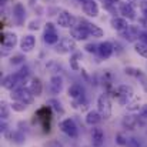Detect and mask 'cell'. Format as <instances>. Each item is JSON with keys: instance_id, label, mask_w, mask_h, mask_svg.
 Segmentation results:
<instances>
[{"instance_id": "1", "label": "cell", "mask_w": 147, "mask_h": 147, "mask_svg": "<svg viewBox=\"0 0 147 147\" xmlns=\"http://www.w3.org/2000/svg\"><path fill=\"white\" fill-rule=\"evenodd\" d=\"M10 96H11V98H13L14 101H22V103H24V104H32L33 100H34V94H33L30 90L24 89V87L14 89Z\"/></svg>"}, {"instance_id": "2", "label": "cell", "mask_w": 147, "mask_h": 147, "mask_svg": "<svg viewBox=\"0 0 147 147\" xmlns=\"http://www.w3.org/2000/svg\"><path fill=\"white\" fill-rule=\"evenodd\" d=\"M97 111L103 119H110L111 116V103L107 94H100L97 98Z\"/></svg>"}, {"instance_id": "3", "label": "cell", "mask_w": 147, "mask_h": 147, "mask_svg": "<svg viewBox=\"0 0 147 147\" xmlns=\"http://www.w3.org/2000/svg\"><path fill=\"white\" fill-rule=\"evenodd\" d=\"M60 129L64 134H67L69 137L71 139H76L77 134H79V130H77V126L74 123V120L71 119H64L61 123H60Z\"/></svg>"}, {"instance_id": "4", "label": "cell", "mask_w": 147, "mask_h": 147, "mask_svg": "<svg viewBox=\"0 0 147 147\" xmlns=\"http://www.w3.org/2000/svg\"><path fill=\"white\" fill-rule=\"evenodd\" d=\"M74 49H76V42L71 37H63V39H60L59 46L56 47V50L60 51V53H71V51H74Z\"/></svg>"}, {"instance_id": "5", "label": "cell", "mask_w": 147, "mask_h": 147, "mask_svg": "<svg viewBox=\"0 0 147 147\" xmlns=\"http://www.w3.org/2000/svg\"><path fill=\"white\" fill-rule=\"evenodd\" d=\"M43 40H45L47 45H56V43H59V42H60L59 34L56 33L54 26H53L51 23H47V24H46V32H45Z\"/></svg>"}, {"instance_id": "6", "label": "cell", "mask_w": 147, "mask_h": 147, "mask_svg": "<svg viewBox=\"0 0 147 147\" xmlns=\"http://www.w3.org/2000/svg\"><path fill=\"white\" fill-rule=\"evenodd\" d=\"M80 26H83L87 32H89V34L90 36H93V37H103V34H104V32L98 27L97 24H94V23H90V22H86V20H80Z\"/></svg>"}, {"instance_id": "7", "label": "cell", "mask_w": 147, "mask_h": 147, "mask_svg": "<svg viewBox=\"0 0 147 147\" xmlns=\"http://www.w3.org/2000/svg\"><path fill=\"white\" fill-rule=\"evenodd\" d=\"M76 22V19L70 14V13H67V11H60L59 13V16H57V24L60 26V27H70V26H74L73 23Z\"/></svg>"}, {"instance_id": "8", "label": "cell", "mask_w": 147, "mask_h": 147, "mask_svg": "<svg viewBox=\"0 0 147 147\" xmlns=\"http://www.w3.org/2000/svg\"><path fill=\"white\" fill-rule=\"evenodd\" d=\"M140 32H139V27L134 26V24H129V27L121 32V36L127 40V42H134L136 39H140Z\"/></svg>"}, {"instance_id": "9", "label": "cell", "mask_w": 147, "mask_h": 147, "mask_svg": "<svg viewBox=\"0 0 147 147\" xmlns=\"http://www.w3.org/2000/svg\"><path fill=\"white\" fill-rule=\"evenodd\" d=\"M126 73L127 74H130V76H134V77H137L139 79V82H140V84L143 86V89H144V92L147 93V76L140 70V69H134V67H127L126 69Z\"/></svg>"}, {"instance_id": "10", "label": "cell", "mask_w": 147, "mask_h": 147, "mask_svg": "<svg viewBox=\"0 0 147 147\" xmlns=\"http://www.w3.org/2000/svg\"><path fill=\"white\" fill-rule=\"evenodd\" d=\"M133 89L130 87V86H126V84H123V86H119L117 87V96L120 98V103H127L130 98L133 97Z\"/></svg>"}, {"instance_id": "11", "label": "cell", "mask_w": 147, "mask_h": 147, "mask_svg": "<svg viewBox=\"0 0 147 147\" xmlns=\"http://www.w3.org/2000/svg\"><path fill=\"white\" fill-rule=\"evenodd\" d=\"M13 17L16 20L17 24H23L24 19H26V9L22 3H16L13 6Z\"/></svg>"}, {"instance_id": "12", "label": "cell", "mask_w": 147, "mask_h": 147, "mask_svg": "<svg viewBox=\"0 0 147 147\" xmlns=\"http://www.w3.org/2000/svg\"><path fill=\"white\" fill-rule=\"evenodd\" d=\"M113 51H114V47H113V45L110 42H103V43L98 45L97 53L101 59H109L113 54Z\"/></svg>"}, {"instance_id": "13", "label": "cell", "mask_w": 147, "mask_h": 147, "mask_svg": "<svg viewBox=\"0 0 147 147\" xmlns=\"http://www.w3.org/2000/svg\"><path fill=\"white\" fill-rule=\"evenodd\" d=\"M34 45H36L34 36L27 34V36H24V37L22 39V42H20V49L23 50L24 53H29V51H32V50L34 49Z\"/></svg>"}, {"instance_id": "14", "label": "cell", "mask_w": 147, "mask_h": 147, "mask_svg": "<svg viewBox=\"0 0 147 147\" xmlns=\"http://www.w3.org/2000/svg\"><path fill=\"white\" fill-rule=\"evenodd\" d=\"M70 36H71V39L82 42V40H86L90 34H89V32H87L83 26H77V27H73V29H71Z\"/></svg>"}, {"instance_id": "15", "label": "cell", "mask_w": 147, "mask_h": 147, "mask_svg": "<svg viewBox=\"0 0 147 147\" xmlns=\"http://www.w3.org/2000/svg\"><path fill=\"white\" fill-rule=\"evenodd\" d=\"M1 45L6 49H13L17 45V36L14 33H3V36H1Z\"/></svg>"}, {"instance_id": "16", "label": "cell", "mask_w": 147, "mask_h": 147, "mask_svg": "<svg viewBox=\"0 0 147 147\" xmlns=\"http://www.w3.org/2000/svg\"><path fill=\"white\" fill-rule=\"evenodd\" d=\"M83 11L87 14V16H92V17H96L98 16V6L94 0H87L86 3H83Z\"/></svg>"}, {"instance_id": "17", "label": "cell", "mask_w": 147, "mask_h": 147, "mask_svg": "<svg viewBox=\"0 0 147 147\" xmlns=\"http://www.w3.org/2000/svg\"><path fill=\"white\" fill-rule=\"evenodd\" d=\"M50 92L53 93V94H59L61 90H63V79L60 77V76H53L51 79H50Z\"/></svg>"}, {"instance_id": "18", "label": "cell", "mask_w": 147, "mask_h": 147, "mask_svg": "<svg viewBox=\"0 0 147 147\" xmlns=\"http://www.w3.org/2000/svg\"><path fill=\"white\" fill-rule=\"evenodd\" d=\"M17 84H19V82H17L16 74H7V76H4L3 80H1V86H3L4 89H7V90H14Z\"/></svg>"}, {"instance_id": "19", "label": "cell", "mask_w": 147, "mask_h": 147, "mask_svg": "<svg viewBox=\"0 0 147 147\" xmlns=\"http://www.w3.org/2000/svg\"><path fill=\"white\" fill-rule=\"evenodd\" d=\"M92 142H93V146L100 147L104 142V131L100 129V127H93L92 130Z\"/></svg>"}, {"instance_id": "20", "label": "cell", "mask_w": 147, "mask_h": 147, "mask_svg": "<svg viewBox=\"0 0 147 147\" xmlns=\"http://www.w3.org/2000/svg\"><path fill=\"white\" fill-rule=\"evenodd\" d=\"M110 24H111V27H113L114 30H117V32H120V33L124 32V30L129 27L127 20L123 19V17H113L111 22H110Z\"/></svg>"}, {"instance_id": "21", "label": "cell", "mask_w": 147, "mask_h": 147, "mask_svg": "<svg viewBox=\"0 0 147 147\" xmlns=\"http://www.w3.org/2000/svg\"><path fill=\"white\" fill-rule=\"evenodd\" d=\"M101 120H103V117L100 116V113L96 111V110L89 111V113H87V116H86V123H87L89 126H97Z\"/></svg>"}, {"instance_id": "22", "label": "cell", "mask_w": 147, "mask_h": 147, "mask_svg": "<svg viewBox=\"0 0 147 147\" xmlns=\"http://www.w3.org/2000/svg\"><path fill=\"white\" fill-rule=\"evenodd\" d=\"M120 13H121L124 17L130 19V20H133V19L136 17V11H134V9L131 7V4H129V3H121V4H120Z\"/></svg>"}, {"instance_id": "23", "label": "cell", "mask_w": 147, "mask_h": 147, "mask_svg": "<svg viewBox=\"0 0 147 147\" xmlns=\"http://www.w3.org/2000/svg\"><path fill=\"white\" fill-rule=\"evenodd\" d=\"M30 92L34 94V96H42V92H43V83L40 79L37 77H33L32 79V83H30Z\"/></svg>"}, {"instance_id": "24", "label": "cell", "mask_w": 147, "mask_h": 147, "mask_svg": "<svg viewBox=\"0 0 147 147\" xmlns=\"http://www.w3.org/2000/svg\"><path fill=\"white\" fill-rule=\"evenodd\" d=\"M83 94H84V90H83V87L80 84H71L69 87V96L71 98L79 100V98L83 97Z\"/></svg>"}, {"instance_id": "25", "label": "cell", "mask_w": 147, "mask_h": 147, "mask_svg": "<svg viewBox=\"0 0 147 147\" xmlns=\"http://www.w3.org/2000/svg\"><path fill=\"white\" fill-rule=\"evenodd\" d=\"M14 74H16V77H17V82H19V83H23V82L29 77V74H30V69H29L27 66H24V67H22L19 71H16Z\"/></svg>"}, {"instance_id": "26", "label": "cell", "mask_w": 147, "mask_h": 147, "mask_svg": "<svg viewBox=\"0 0 147 147\" xmlns=\"http://www.w3.org/2000/svg\"><path fill=\"white\" fill-rule=\"evenodd\" d=\"M123 126L127 127L129 130H134L137 127V119L133 117V116H126L123 119Z\"/></svg>"}, {"instance_id": "27", "label": "cell", "mask_w": 147, "mask_h": 147, "mask_svg": "<svg viewBox=\"0 0 147 147\" xmlns=\"http://www.w3.org/2000/svg\"><path fill=\"white\" fill-rule=\"evenodd\" d=\"M10 109H11V106H9V103H7V101H4V100H3V101L0 103V117H1V120L9 119Z\"/></svg>"}, {"instance_id": "28", "label": "cell", "mask_w": 147, "mask_h": 147, "mask_svg": "<svg viewBox=\"0 0 147 147\" xmlns=\"http://www.w3.org/2000/svg\"><path fill=\"white\" fill-rule=\"evenodd\" d=\"M134 51H136L137 54H140L142 57L147 59V45L146 43H143V42L134 43Z\"/></svg>"}, {"instance_id": "29", "label": "cell", "mask_w": 147, "mask_h": 147, "mask_svg": "<svg viewBox=\"0 0 147 147\" xmlns=\"http://www.w3.org/2000/svg\"><path fill=\"white\" fill-rule=\"evenodd\" d=\"M47 104H50V106H51V107H53L56 111H59L60 114H63V111H64V110H63V107H61L60 101H57V100L51 98V100H49V101H47Z\"/></svg>"}, {"instance_id": "30", "label": "cell", "mask_w": 147, "mask_h": 147, "mask_svg": "<svg viewBox=\"0 0 147 147\" xmlns=\"http://www.w3.org/2000/svg\"><path fill=\"white\" fill-rule=\"evenodd\" d=\"M11 109H13L14 111H24V110L27 109V104H24V103H22V101H13Z\"/></svg>"}, {"instance_id": "31", "label": "cell", "mask_w": 147, "mask_h": 147, "mask_svg": "<svg viewBox=\"0 0 147 147\" xmlns=\"http://www.w3.org/2000/svg\"><path fill=\"white\" fill-rule=\"evenodd\" d=\"M24 60H26V59H24V56H22V54H16V56H13V57H11L10 63L16 66V64H22Z\"/></svg>"}, {"instance_id": "32", "label": "cell", "mask_w": 147, "mask_h": 147, "mask_svg": "<svg viewBox=\"0 0 147 147\" xmlns=\"http://www.w3.org/2000/svg\"><path fill=\"white\" fill-rule=\"evenodd\" d=\"M127 144L130 147H142V142L136 137H130V139H127Z\"/></svg>"}, {"instance_id": "33", "label": "cell", "mask_w": 147, "mask_h": 147, "mask_svg": "<svg viewBox=\"0 0 147 147\" xmlns=\"http://www.w3.org/2000/svg\"><path fill=\"white\" fill-rule=\"evenodd\" d=\"M13 140H14L17 144H20V143L24 142V134H22L20 131H14V133H13Z\"/></svg>"}, {"instance_id": "34", "label": "cell", "mask_w": 147, "mask_h": 147, "mask_svg": "<svg viewBox=\"0 0 147 147\" xmlns=\"http://www.w3.org/2000/svg\"><path fill=\"white\" fill-rule=\"evenodd\" d=\"M86 51H89V53H97L98 50V46H96V45H93V43H89V45H86Z\"/></svg>"}, {"instance_id": "35", "label": "cell", "mask_w": 147, "mask_h": 147, "mask_svg": "<svg viewBox=\"0 0 147 147\" xmlns=\"http://www.w3.org/2000/svg\"><path fill=\"white\" fill-rule=\"evenodd\" d=\"M139 114H140V117H143V119H147V104L142 106V109H140Z\"/></svg>"}, {"instance_id": "36", "label": "cell", "mask_w": 147, "mask_h": 147, "mask_svg": "<svg viewBox=\"0 0 147 147\" xmlns=\"http://www.w3.org/2000/svg\"><path fill=\"white\" fill-rule=\"evenodd\" d=\"M140 9H142V14L147 19V1H143V3H142Z\"/></svg>"}, {"instance_id": "37", "label": "cell", "mask_w": 147, "mask_h": 147, "mask_svg": "<svg viewBox=\"0 0 147 147\" xmlns=\"http://www.w3.org/2000/svg\"><path fill=\"white\" fill-rule=\"evenodd\" d=\"M39 27H40V26H39V22H32V23H30V26H29V29H30V30H37Z\"/></svg>"}, {"instance_id": "38", "label": "cell", "mask_w": 147, "mask_h": 147, "mask_svg": "<svg viewBox=\"0 0 147 147\" xmlns=\"http://www.w3.org/2000/svg\"><path fill=\"white\" fill-rule=\"evenodd\" d=\"M116 139H117V143H119V144H127V142H124V139H123L121 134H117Z\"/></svg>"}, {"instance_id": "39", "label": "cell", "mask_w": 147, "mask_h": 147, "mask_svg": "<svg viewBox=\"0 0 147 147\" xmlns=\"http://www.w3.org/2000/svg\"><path fill=\"white\" fill-rule=\"evenodd\" d=\"M140 42H143V43H146V45H147V33H146V32L140 34Z\"/></svg>"}, {"instance_id": "40", "label": "cell", "mask_w": 147, "mask_h": 147, "mask_svg": "<svg viewBox=\"0 0 147 147\" xmlns=\"http://www.w3.org/2000/svg\"><path fill=\"white\" fill-rule=\"evenodd\" d=\"M50 147H61V146H60V144H57L56 142H51V143H50Z\"/></svg>"}, {"instance_id": "41", "label": "cell", "mask_w": 147, "mask_h": 147, "mask_svg": "<svg viewBox=\"0 0 147 147\" xmlns=\"http://www.w3.org/2000/svg\"><path fill=\"white\" fill-rule=\"evenodd\" d=\"M110 1H111V3H116V1H119V0H110Z\"/></svg>"}, {"instance_id": "42", "label": "cell", "mask_w": 147, "mask_h": 147, "mask_svg": "<svg viewBox=\"0 0 147 147\" xmlns=\"http://www.w3.org/2000/svg\"><path fill=\"white\" fill-rule=\"evenodd\" d=\"M79 1H82V3H86V1H87V0H79Z\"/></svg>"}]
</instances>
